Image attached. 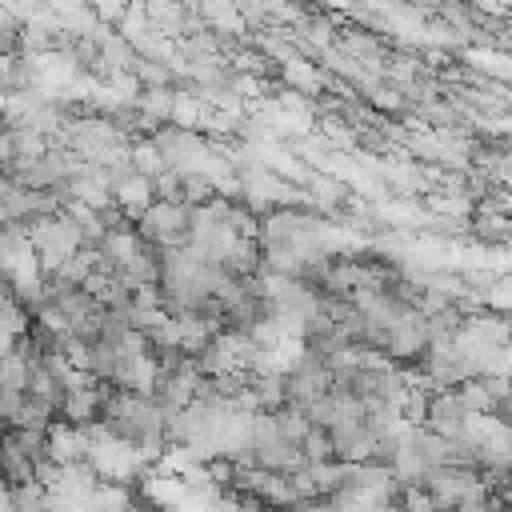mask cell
<instances>
[{
  "instance_id": "6da1fadb",
  "label": "cell",
  "mask_w": 512,
  "mask_h": 512,
  "mask_svg": "<svg viewBox=\"0 0 512 512\" xmlns=\"http://www.w3.org/2000/svg\"><path fill=\"white\" fill-rule=\"evenodd\" d=\"M136 232L164 248V244H188V204L184 200H152L136 216Z\"/></svg>"
},
{
  "instance_id": "7a4b0ae2",
  "label": "cell",
  "mask_w": 512,
  "mask_h": 512,
  "mask_svg": "<svg viewBox=\"0 0 512 512\" xmlns=\"http://www.w3.org/2000/svg\"><path fill=\"white\" fill-rule=\"evenodd\" d=\"M464 416H468V408L460 404L456 388H448V384H444V388H428L424 428H432V432H440V436H452V432H460Z\"/></svg>"
},
{
  "instance_id": "3957f363",
  "label": "cell",
  "mask_w": 512,
  "mask_h": 512,
  "mask_svg": "<svg viewBox=\"0 0 512 512\" xmlns=\"http://www.w3.org/2000/svg\"><path fill=\"white\" fill-rule=\"evenodd\" d=\"M428 344V324H424V312H416V308H408L392 328H388V344H384V352H392L396 360H416L420 356V348Z\"/></svg>"
},
{
  "instance_id": "277c9868",
  "label": "cell",
  "mask_w": 512,
  "mask_h": 512,
  "mask_svg": "<svg viewBox=\"0 0 512 512\" xmlns=\"http://www.w3.org/2000/svg\"><path fill=\"white\" fill-rule=\"evenodd\" d=\"M112 200H116V208H120L128 220H136V216L152 204V180L140 176V172H132V176H124L120 184H112Z\"/></svg>"
},
{
  "instance_id": "5b68a950",
  "label": "cell",
  "mask_w": 512,
  "mask_h": 512,
  "mask_svg": "<svg viewBox=\"0 0 512 512\" xmlns=\"http://www.w3.org/2000/svg\"><path fill=\"white\" fill-rule=\"evenodd\" d=\"M96 404H100V388L84 384V388H64L56 416H64L68 424H92L96 420Z\"/></svg>"
},
{
  "instance_id": "8992f818",
  "label": "cell",
  "mask_w": 512,
  "mask_h": 512,
  "mask_svg": "<svg viewBox=\"0 0 512 512\" xmlns=\"http://www.w3.org/2000/svg\"><path fill=\"white\" fill-rule=\"evenodd\" d=\"M460 60H468L472 68H480L484 76H492V80H504L508 84V72H512V60H508V52L504 48H492V44H460Z\"/></svg>"
},
{
  "instance_id": "52a82bcc",
  "label": "cell",
  "mask_w": 512,
  "mask_h": 512,
  "mask_svg": "<svg viewBox=\"0 0 512 512\" xmlns=\"http://www.w3.org/2000/svg\"><path fill=\"white\" fill-rule=\"evenodd\" d=\"M200 116H204V104L188 88H176L172 92V108H168V124H176V128H200Z\"/></svg>"
},
{
  "instance_id": "ba28073f",
  "label": "cell",
  "mask_w": 512,
  "mask_h": 512,
  "mask_svg": "<svg viewBox=\"0 0 512 512\" xmlns=\"http://www.w3.org/2000/svg\"><path fill=\"white\" fill-rule=\"evenodd\" d=\"M128 156H132V168L140 172V176H156V172H164L168 164H164V156H160V148L144 136V140H136V144H128Z\"/></svg>"
},
{
  "instance_id": "9c48e42d",
  "label": "cell",
  "mask_w": 512,
  "mask_h": 512,
  "mask_svg": "<svg viewBox=\"0 0 512 512\" xmlns=\"http://www.w3.org/2000/svg\"><path fill=\"white\" fill-rule=\"evenodd\" d=\"M320 136L328 144H336V148H356V128L344 116H336V112H324L320 116Z\"/></svg>"
},
{
  "instance_id": "30bf717a",
  "label": "cell",
  "mask_w": 512,
  "mask_h": 512,
  "mask_svg": "<svg viewBox=\"0 0 512 512\" xmlns=\"http://www.w3.org/2000/svg\"><path fill=\"white\" fill-rule=\"evenodd\" d=\"M152 200H180V172L164 168L152 176Z\"/></svg>"
},
{
  "instance_id": "8fae6325",
  "label": "cell",
  "mask_w": 512,
  "mask_h": 512,
  "mask_svg": "<svg viewBox=\"0 0 512 512\" xmlns=\"http://www.w3.org/2000/svg\"><path fill=\"white\" fill-rule=\"evenodd\" d=\"M0 4H4V8H8L16 20H20V24H24V20H36V16L48 8L44 0H0Z\"/></svg>"
},
{
  "instance_id": "7c38bea8",
  "label": "cell",
  "mask_w": 512,
  "mask_h": 512,
  "mask_svg": "<svg viewBox=\"0 0 512 512\" xmlns=\"http://www.w3.org/2000/svg\"><path fill=\"white\" fill-rule=\"evenodd\" d=\"M232 8L240 12V20H244V24H268L264 0H232Z\"/></svg>"
},
{
  "instance_id": "4fadbf2b",
  "label": "cell",
  "mask_w": 512,
  "mask_h": 512,
  "mask_svg": "<svg viewBox=\"0 0 512 512\" xmlns=\"http://www.w3.org/2000/svg\"><path fill=\"white\" fill-rule=\"evenodd\" d=\"M20 400H24V392H20V388H8V384H0V420H4V424L16 416Z\"/></svg>"
},
{
  "instance_id": "5bb4252c",
  "label": "cell",
  "mask_w": 512,
  "mask_h": 512,
  "mask_svg": "<svg viewBox=\"0 0 512 512\" xmlns=\"http://www.w3.org/2000/svg\"><path fill=\"white\" fill-rule=\"evenodd\" d=\"M404 488H408V492L400 496V504H408V508H436V504H432V496H428V492H420V484H404Z\"/></svg>"
}]
</instances>
